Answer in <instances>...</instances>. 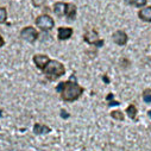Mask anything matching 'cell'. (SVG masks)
Instances as JSON below:
<instances>
[{"label": "cell", "instance_id": "6da1fadb", "mask_svg": "<svg viewBox=\"0 0 151 151\" xmlns=\"http://www.w3.org/2000/svg\"><path fill=\"white\" fill-rule=\"evenodd\" d=\"M56 91L60 93L61 99L64 101H75L83 93V88L75 81V76H71L70 80L65 82H61L56 87Z\"/></svg>", "mask_w": 151, "mask_h": 151}, {"label": "cell", "instance_id": "7a4b0ae2", "mask_svg": "<svg viewBox=\"0 0 151 151\" xmlns=\"http://www.w3.org/2000/svg\"><path fill=\"white\" fill-rule=\"evenodd\" d=\"M65 69L63 67V64L58 61H52L50 60V62L47 64V67L43 69V74L44 76L49 80V81H55L58 78H61L62 75H64Z\"/></svg>", "mask_w": 151, "mask_h": 151}, {"label": "cell", "instance_id": "3957f363", "mask_svg": "<svg viewBox=\"0 0 151 151\" xmlns=\"http://www.w3.org/2000/svg\"><path fill=\"white\" fill-rule=\"evenodd\" d=\"M36 25L43 31H49L55 26L54 19L48 14H42L36 19Z\"/></svg>", "mask_w": 151, "mask_h": 151}, {"label": "cell", "instance_id": "277c9868", "mask_svg": "<svg viewBox=\"0 0 151 151\" xmlns=\"http://www.w3.org/2000/svg\"><path fill=\"white\" fill-rule=\"evenodd\" d=\"M20 37L29 43H33L35 41H37V38H38V32H37L35 30V27H32V26H26L20 31Z\"/></svg>", "mask_w": 151, "mask_h": 151}, {"label": "cell", "instance_id": "5b68a950", "mask_svg": "<svg viewBox=\"0 0 151 151\" xmlns=\"http://www.w3.org/2000/svg\"><path fill=\"white\" fill-rule=\"evenodd\" d=\"M83 40L91 45H95V47H99V48L104 45V41L99 40V35L95 30H91V31L86 32L85 36H83Z\"/></svg>", "mask_w": 151, "mask_h": 151}, {"label": "cell", "instance_id": "8992f818", "mask_svg": "<svg viewBox=\"0 0 151 151\" xmlns=\"http://www.w3.org/2000/svg\"><path fill=\"white\" fill-rule=\"evenodd\" d=\"M33 62H35L37 68L43 70L47 67V64L50 62V58L47 55H35L33 56Z\"/></svg>", "mask_w": 151, "mask_h": 151}, {"label": "cell", "instance_id": "52a82bcc", "mask_svg": "<svg viewBox=\"0 0 151 151\" xmlns=\"http://www.w3.org/2000/svg\"><path fill=\"white\" fill-rule=\"evenodd\" d=\"M113 41L118 45H125L127 42V35L124 31H117L113 33Z\"/></svg>", "mask_w": 151, "mask_h": 151}, {"label": "cell", "instance_id": "ba28073f", "mask_svg": "<svg viewBox=\"0 0 151 151\" xmlns=\"http://www.w3.org/2000/svg\"><path fill=\"white\" fill-rule=\"evenodd\" d=\"M73 35V29L71 27H58V40L60 41H65L69 40Z\"/></svg>", "mask_w": 151, "mask_h": 151}, {"label": "cell", "instance_id": "9c48e42d", "mask_svg": "<svg viewBox=\"0 0 151 151\" xmlns=\"http://www.w3.org/2000/svg\"><path fill=\"white\" fill-rule=\"evenodd\" d=\"M54 12L58 17H63L67 13V4L65 3H56L54 5Z\"/></svg>", "mask_w": 151, "mask_h": 151}, {"label": "cell", "instance_id": "30bf717a", "mask_svg": "<svg viewBox=\"0 0 151 151\" xmlns=\"http://www.w3.org/2000/svg\"><path fill=\"white\" fill-rule=\"evenodd\" d=\"M139 18L144 22H147V23H151V6L149 7H145V9H142L138 13Z\"/></svg>", "mask_w": 151, "mask_h": 151}, {"label": "cell", "instance_id": "8fae6325", "mask_svg": "<svg viewBox=\"0 0 151 151\" xmlns=\"http://www.w3.org/2000/svg\"><path fill=\"white\" fill-rule=\"evenodd\" d=\"M50 131H51V130H50V127H49V126H47V125H43V124H40V123L35 124V126H33V132H35L36 134L49 133Z\"/></svg>", "mask_w": 151, "mask_h": 151}, {"label": "cell", "instance_id": "7c38bea8", "mask_svg": "<svg viewBox=\"0 0 151 151\" xmlns=\"http://www.w3.org/2000/svg\"><path fill=\"white\" fill-rule=\"evenodd\" d=\"M65 16L68 17V19L74 20L76 18V6L74 4H67V13Z\"/></svg>", "mask_w": 151, "mask_h": 151}, {"label": "cell", "instance_id": "4fadbf2b", "mask_svg": "<svg viewBox=\"0 0 151 151\" xmlns=\"http://www.w3.org/2000/svg\"><path fill=\"white\" fill-rule=\"evenodd\" d=\"M126 113H127V116L131 119H136V117H137V108H136V106L134 105H130L126 108Z\"/></svg>", "mask_w": 151, "mask_h": 151}, {"label": "cell", "instance_id": "5bb4252c", "mask_svg": "<svg viewBox=\"0 0 151 151\" xmlns=\"http://www.w3.org/2000/svg\"><path fill=\"white\" fill-rule=\"evenodd\" d=\"M111 117L113 119H116V120H120V122L124 120V114L122 113V111H113V112H111Z\"/></svg>", "mask_w": 151, "mask_h": 151}, {"label": "cell", "instance_id": "9a60e30c", "mask_svg": "<svg viewBox=\"0 0 151 151\" xmlns=\"http://www.w3.org/2000/svg\"><path fill=\"white\" fill-rule=\"evenodd\" d=\"M6 19H7V12H6V9L0 7V24L5 23Z\"/></svg>", "mask_w": 151, "mask_h": 151}, {"label": "cell", "instance_id": "2e32d148", "mask_svg": "<svg viewBox=\"0 0 151 151\" xmlns=\"http://www.w3.org/2000/svg\"><path fill=\"white\" fill-rule=\"evenodd\" d=\"M143 99L145 102H151V89H145L143 93Z\"/></svg>", "mask_w": 151, "mask_h": 151}, {"label": "cell", "instance_id": "e0dca14e", "mask_svg": "<svg viewBox=\"0 0 151 151\" xmlns=\"http://www.w3.org/2000/svg\"><path fill=\"white\" fill-rule=\"evenodd\" d=\"M45 1L47 0H32V4L36 7H41V6H43L45 4Z\"/></svg>", "mask_w": 151, "mask_h": 151}, {"label": "cell", "instance_id": "ac0fdd59", "mask_svg": "<svg viewBox=\"0 0 151 151\" xmlns=\"http://www.w3.org/2000/svg\"><path fill=\"white\" fill-rule=\"evenodd\" d=\"M145 4H146V0H134V4L133 5H136L137 7H142Z\"/></svg>", "mask_w": 151, "mask_h": 151}, {"label": "cell", "instance_id": "d6986e66", "mask_svg": "<svg viewBox=\"0 0 151 151\" xmlns=\"http://www.w3.org/2000/svg\"><path fill=\"white\" fill-rule=\"evenodd\" d=\"M61 117H62V118H64V119H67V118H69V114H68V113H67L65 111H63V109H62V111H61Z\"/></svg>", "mask_w": 151, "mask_h": 151}, {"label": "cell", "instance_id": "ffe728a7", "mask_svg": "<svg viewBox=\"0 0 151 151\" xmlns=\"http://www.w3.org/2000/svg\"><path fill=\"white\" fill-rule=\"evenodd\" d=\"M109 106H118V105H120L118 101H109V104H108Z\"/></svg>", "mask_w": 151, "mask_h": 151}, {"label": "cell", "instance_id": "44dd1931", "mask_svg": "<svg viewBox=\"0 0 151 151\" xmlns=\"http://www.w3.org/2000/svg\"><path fill=\"white\" fill-rule=\"evenodd\" d=\"M4 44H5V41H4V38L1 37V35H0V48L4 47Z\"/></svg>", "mask_w": 151, "mask_h": 151}, {"label": "cell", "instance_id": "7402d4cb", "mask_svg": "<svg viewBox=\"0 0 151 151\" xmlns=\"http://www.w3.org/2000/svg\"><path fill=\"white\" fill-rule=\"evenodd\" d=\"M124 1H125L126 4H129V5H133V4H134V0H124Z\"/></svg>", "mask_w": 151, "mask_h": 151}, {"label": "cell", "instance_id": "603a6c76", "mask_svg": "<svg viewBox=\"0 0 151 151\" xmlns=\"http://www.w3.org/2000/svg\"><path fill=\"white\" fill-rule=\"evenodd\" d=\"M106 99H107V100H108V101H111V100H112V99H113V94H112V93H111V94H108V95H107V98H106Z\"/></svg>", "mask_w": 151, "mask_h": 151}, {"label": "cell", "instance_id": "cb8c5ba5", "mask_svg": "<svg viewBox=\"0 0 151 151\" xmlns=\"http://www.w3.org/2000/svg\"><path fill=\"white\" fill-rule=\"evenodd\" d=\"M102 79H104V81H105V82H108V79H107V76H104Z\"/></svg>", "mask_w": 151, "mask_h": 151}, {"label": "cell", "instance_id": "d4e9b609", "mask_svg": "<svg viewBox=\"0 0 151 151\" xmlns=\"http://www.w3.org/2000/svg\"><path fill=\"white\" fill-rule=\"evenodd\" d=\"M149 117H150V119H151V111H149Z\"/></svg>", "mask_w": 151, "mask_h": 151}, {"label": "cell", "instance_id": "484cf974", "mask_svg": "<svg viewBox=\"0 0 151 151\" xmlns=\"http://www.w3.org/2000/svg\"><path fill=\"white\" fill-rule=\"evenodd\" d=\"M1 113H3V111H0V117H1V116H3V114H1Z\"/></svg>", "mask_w": 151, "mask_h": 151}]
</instances>
